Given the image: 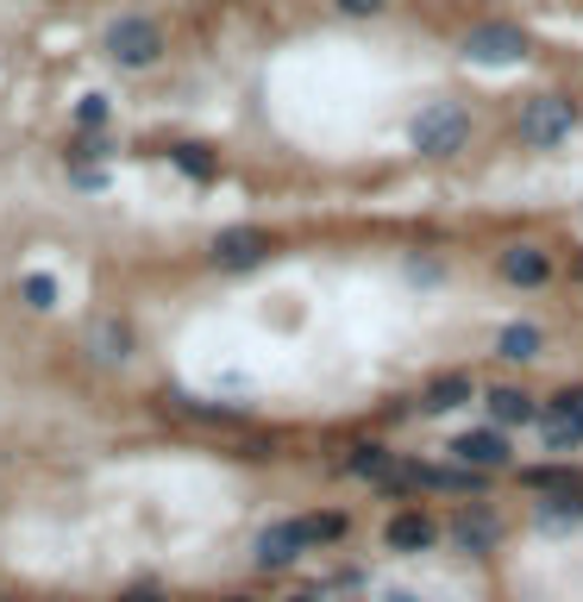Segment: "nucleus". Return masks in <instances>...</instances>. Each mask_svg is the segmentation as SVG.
Returning a JSON list of instances; mask_svg holds the SVG:
<instances>
[{
    "label": "nucleus",
    "instance_id": "15",
    "mask_svg": "<svg viewBox=\"0 0 583 602\" xmlns=\"http://www.w3.org/2000/svg\"><path fill=\"white\" fill-rule=\"evenodd\" d=\"M502 358H515V365L540 358V327H508L502 332Z\"/></svg>",
    "mask_w": 583,
    "mask_h": 602
},
{
    "label": "nucleus",
    "instance_id": "20",
    "mask_svg": "<svg viewBox=\"0 0 583 602\" xmlns=\"http://www.w3.org/2000/svg\"><path fill=\"white\" fill-rule=\"evenodd\" d=\"M25 302H32V308H57V283H51V276H25Z\"/></svg>",
    "mask_w": 583,
    "mask_h": 602
},
{
    "label": "nucleus",
    "instance_id": "6",
    "mask_svg": "<svg viewBox=\"0 0 583 602\" xmlns=\"http://www.w3.org/2000/svg\"><path fill=\"white\" fill-rule=\"evenodd\" d=\"M264 252H271V239L257 233V226H233V233L214 239V264L220 271H252Z\"/></svg>",
    "mask_w": 583,
    "mask_h": 602
},
{
    "label": "nucleus",
    "instance_id": "13",
    "mask_svg": "<svg viewBox=\"0 0 583 602\" xmlns=\"http://www.w3.org/2000/svg\"><path fill=\"white\" fill-rule=\"evenodd\" d=\"M540 521L545 527H577L583 521V489H559L552 503H540Z\"/></svg>",
    "mask_w": 583,
    "mask_h": 602
},
{
    "label": "nucleus",
    "instance_id": "21",
    "mask_svg": "<svg viewBox=\"0 0 583 602\" xmlns=\"http://www.w3.org/2000/svg\"><path fill=\"white\" fill-rule=\"evenodd\" d=\"M301 527H308V546L339 540V534H346V521H339V515H314V521H301Z\"/></svg>",
    "mask_w": 583,
    "mask_h": 602
},
{
    "label": "nucleus",
    "instance_id": "14",
    "mask_svg": "<svg viewBox=\"0 0 583 602\" xmlns=\"http://www.w3.org/2000/svg\"><path fill=\"white\" fill-rule=\"evenodd\" d=\"M452 540L465 546V552H484V546H496V521H489V515H458Z\"/></svg>",
    "mask_w": 583,
    "mask_h": 602
},
{
    "label": "nucleus",
    "instance_id": "5",
    "mask_svg": "<svg viewBox=\"0 0 583 602\" xmlns=\"http://www.w3.org/2000/svg\"><path fill=\"white\" fill-rule=\"evenodd\" d=\"M301 552H308V527L301 521H276V527L257 534V564H264V571H283V564H295Z\"/></svg>",
    "mask_w": 583,
    "mask_h": 602
},
{
    "label": "nucleus",
    "instance_id": "19",
    "mask_svg": "<svg viewBox=\"0 0 583 602\" xmlns=\"http://www.w3.org/2000/svg\"><path fill=\"white\" fill-rule=\"evenodd\" d=\"M351 471H358V477H389V452L383 446H358L351 452Z\"/></svg>",
    "mask_w": 583,
    "mask_h": 602
},
{
    "label": "nucleus",
    "instance_id": "11",
    "mask_svg": "<svg viewBox=\"0 0 583 602\" xmlns=\"http://www.w3.org/2000/svg\"><path fill=\"white\" fill-rule=\"evenodd\" d=\"M452 452H458L465 465H477V471H489V465H502V458H508L502 433H465V440H458Z\"/></svg>",
    "mask_w": 583,
    "mask_h": 602
},
{
    "label": "nucleus",
    "instance_id": "16",
    "mask_svg": "<svg viewBox=\"0 0 583 602\" xmlns=\"http://www.w3.org/2000/svg\"><path fill=\"white\" fill-rule=\"evenodd\" d=\"M521 484L527 489H552V496H559V489H583V477H577V471L545 465V471H521Z\"/></svg>",
    "mask_w": 583,
    "mask_h": 602
},
{
    "label": "nucleus",
    "instance_id": "3",
    "mask_svg": "<svg viewBox=\"0 0 583 602\" xmlns=\"http://www.w3.org/2000/svg\"><path fill=\"white\" fill-rule=\"evenodd\" d=\"M571 126H577V107L564 95H540V101H527L521 107V138L527 145H559V138H571Z\"/></svg>",
    "mask_w": 583,
    "mask_h": 602
},
{
    "label": "nucleus",
    "instance_id": "24",
    "mask_svg": "<svg viewBox=\"0 0 583 602\" xmlns=\"http://www.w3.org/2000/svg\"><path fill=\"white\" fill-rule=\"evenodd\" d=\"M126 602H157V596H145V590H138V596H126Z\"/></svg>",
    "mask_w": 583,
    "mask_h": 602
},
{
    "label": "nucleus",
    "instance_id": "26",
    "mask_svg": "<svg viewBox=\"0 0 583 602\" xmlns=\"http://www.w3.org/2000/svg\"><path fill=\"white\" fill-rule=\"evenodd\" d=\"M233 602H245V596H233Z\"/></svg>",
    "mask_w": 583,
    "mask_h": 602
},
{
    "label": "nucleus",
    "instance_id": "7",
    "mask_svg": "<svg viewBox=\"0 0 583 602\" xmlns=\"http://www.w3.org/2000/svg\"><path fill=\"white\" fill-rule=\"evenodd\" d=\"M540 421H545V440H552V452L577 446V440H583V389H577V395H559V402H552Z\"/></svg>",
    "mask_w": 583,
    "mask_h": 602
},
{
    "label": "nucleus",
    "instance_id": "9",
    "mask_svg": "<svg viewBox=\"0 0 583 602\" xmlns=\"http://www.w3.org/2000/svg\"><path fill=\"white\" fill-rule=\"evenodd\" d=\"M465 402H470V377H465V370L433 377L427 395H421V409H427V414H452V409H465Z\"/></svg>",
    "mask_w": 583,
    "mask_h": 602
},
{
    "label": "nucleus",
    "instance_id": "23",
    "mask_svg": "<svg viewBox=\"0 0 583 602\" xmlns=\"http://www.w3.org/2000/svg\"><path fill=\"white\" fill-rule=\"evenodd\" d=\"M339 7H346V13H377L383 0H339Z\"/></svg>",
    "mask_w": 583,
    "mask_h": 602
},
{
    "label": "nucleus",
    "instance_id": "17",
    "mask_svg": "<svg viewBox=\"0 0 583 602\" xmlns=\"http://www.w3.org/2000/svg\"><path fill=\"white\" fill-rule=\"evenodd\" d=\"M126 346H132V332L126 327H114V320H100L95 327V351L100 358H126Z\"/></svg>",
    "mask_w": 583,
    "mask_h": 602
},
{
    "label": "nucleus",
    "instance_id": "22",
    "mask_svg": "<svg viewBox=\"0 0 583 602\" xmlns=\"http://www.w3.org/2000/svg\"><path fill=\"white\" fill-rule=\"evenodd\" d=\"M100 119H107V101L88 95V101H82V126H100Z\"/></svg>",
    "mask_w": 583,
    "mask_h": 602
},
{
    "label": "nucleus",
    "instance_id": "2",
    "mask_svg": "<svg viewBox=\"0 0 583 602\" xmlns=\"http://www.w3.org/2000/svg\"><path fill=\"white\" fill-rule=\"evenodd\" d=\"M107 57L126 63V70H151V63L163 57V32H157V20H138V13H126V20L107 32Z\"/></svg>",
    "mask_w": 583,
    "mask_h": 602
},
{
    "label": "nucleus",
    "instance_id": "18",
    "mask_svg": "<svg viewBox=\"0 0 583 602\" xmlns=\"http://www.w3.org/2000/svg\"><path fill=\"white\" fill-rule=\"evenodd\" d=\"M170 157H176V163H182V170L194 176V182H208V176H214V157L201 151V145H176Z\"/></svg>",
    "mask_w": 583,
    "mask_h": 602
},
{
    "label": "nucleus",
    "instance_id": "12",
    "mask_svg": "<svg viewBox=\"0 0 583 602\" xmlns=\"http://www.w3.org/2000/svg\"><path fill=\"white\" fill-rule=\"evenodd\" d=\"M389 546H395V552H427L433 521L427 515H395V521H389Z\"/></svg>",
    "mask_w": 583,
    "mask_h": 602
},
{
    "label": "nucleus",
    "instance_id": "4",
    "mask_svg": "<svg viewBox=\"0 0 583 602\" xmlns=\"http://www.w3.org/2000/svg\"><path fill=\"white\" fill-rule=\"evenodd\" d=\"M465 57L470 63H521L527 57V39H521V25H502V20H489V25H470V39H465Z\"/></svg>",
    "mask_w": 583,
    "mask_h": 602
},
{
    "label": "nucleus",
    "instance_id": "1",
    "mask_svg": "<svg viewBox=\"0 0 583 602\" xmlns=\"http://www.w3.org/2000/svg\"><path fill=\"white\" fill-rule=\"evenodd\" d=\"M465 138H470V114L458 107V101H439V107H427V114L414 119V151L421 157L465 151Z\"/></svg>",
    "mask_w": 583,
    "mask_h": 602
},
{
    "label": "nucleus",
    "instance_id": "25",
    "mask_svg": "<svg viewBox=\"0 0 583 602\" xmlns=\"http://www.w3.org/2000/svg\"><path fill=\"white\" fill-rule=\"evenodd\" d=\"M289 602H320V596H289Z\"/></svg>",
    "mask_w": 583,
    "mask_h": 602
},
{
    "label": "nucleus",
    "instance_id": "10",
    "mask_svg": "<svg viewBox=\"0 0 583 602\" xmlns=\"http://www.w3.org/2000/svg\"><path fill=\"white\" fill-rule=\"evenodd\" d=\"M489 414H496V421H502V427H515V421H540V402H533V395H527V389H496V395H489Z\"/></svg>",
    "mask_w": 583,
    "mask_h": 602
},
{
    "label": "nucleus",
    "instance_id": "8",
    "mask_svg": "<svg viewBox=\"0 0 583 602\" xmlns=\"http://www.w3.org/2000/svg\"><path fill=\"white\" fill-rule=\"evenodd\" d=\"M502 276L521 283V289H540L545 276H552V257H545L540 245H515V252H502Z\"/></svg>",
    "mask_w": 583,
    "mask_h": 602
}]
</instances>
